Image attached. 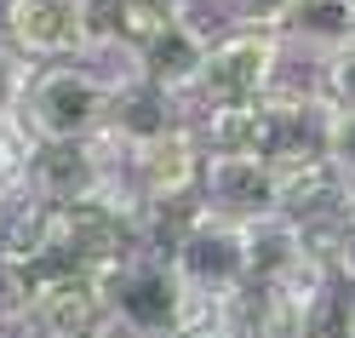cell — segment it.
<instances>
[{"label": "cell", "instance_id": "14", "mask_svg": "<svg viewBox=\"0 0 355 338\" xmlns=\"http://www.w3.org/2000/svg\"><path fill=\"white\" fill-rule=\"evenodd\" d=\"M315 98L327 109H338V115H355V47L315 63Z\"/></svg>", "mask_w": 355, "mask_h": 338}, {"label": "cell", "instance_id": "9", "mask_svg": "<svg viewBox=\"0 0 355 338\" xmlns=\"http://www.w3.org/2000/svg\"><path fill=\"white\" fill-rule=\"evenodd\" d=\"M121 178V167L92 144H29L24 184L46 201V207H75V201H98Z\"/></svg>", "mask_w": 355, "mask_h": 338}, {"label": "cell", "instance_id": "23", "mask_svg": "<svg viewBox=\"0 0 355 338\" xmlns=\"http://www.w3.org/2000/svg\"><path fill=\"white\" fill-rule=\"evenodd\" d=\"M155 6H166V12H195L201 0H155Z\"/></svg>", "mask_w": 355, "mask_h": 338}, {"label": "cell", "instance_id": "2", "mask_svg": "<svg viewBox=\"0 0 355 338\" xmlns=\"http://www.w3.org/2000/svg\"><path fill=\"white\" fill-rule=\"evenodd\" d=\"M121 86L109 81L98 63H35V81L24 92V115L17 126L29 132L35 144H92L109 126V109H115Z\"/></svg>", "mask_w": 355, "mask_h": 338}, {"label": "cell", "instance_id": "7", "mask_svg": "<svg viewBox=\"0 0 355 338\" xmlns=\"http://www.w3.org/2000/svg\"><path fill=\"white\" fill-rule=\"evenodd\" d=\"M24 332L35 338H109L103 287L86 269H40L29 276V310Z\"/></svg>", "mask_w": 355, "mask_h": 338}, {"label": "cell", "instance_id": "5", "mask_svg": "<svg viewBox=\"0 0 355 338\" xmlns=\"http://www.w3.org/2000/svg\"><path fill=\"white\" fill-rule=\"evenodd\" d=\"M201 172H207V144L195 121L166 126L161 138H149L144 149H132L121 161V178L149 212H178V207H201Z\"/></svg>", "mask_w": 355, "mask_h": 338}, {"label": "cell", "instance_id": "19", "mask_svg": "<svg viewBox=\"0 0 355 338\" xmlns=\"http://www.w3.org/2000/svg\"><path fill=\"white\" fill-rule=\"evenodd\" d=\"M327 246V264H332V276H338L349 292H355V218H338L327 235H315Z\"/></svg>", "mask_w": 355, "mask_h": 338}, {"label": "cell", "instance_id": "1", "mask_svg": "<svg viewBox=\"0 0 355 338\" xmlns=\"http://www.w3.org/2000/svg\"><path fill=\"white\" fill-rule=\"evenodd\" d=\"M98 287H103V310H109L115 338H172L195 321H207L201 298L178 276L172 253H155V246H138L121 264H109Z\"/></svg>", "mask_w": 355, "mask_h": 338}, {"label": "cell", "instance_id": "11", "mask_svg": "<svg viewBox=\"0 0 355 338\" xmlns=\"http://www.w3.org/2000/svg\"><path fill=\"white\" fill-rule=\"evenodd\" d=\"M275 35L286 52L327 63V58L355 47V0H286L275 17Z\"/></svg>", "mask_w": 355, "mask_h": 338}, {"label": "cell", "instance_id": "12", "mask_svg": "<svg viewBox=\"0 0 355 338\" xmlns=\"http://www.w3.org/2000/svg\"><path fill=\"white\" fill-rule=\"evenodd\" d=\"M247 253H252V287H275L286 276H298L304 264L327 258V246L315 241V230H304L286 212H263L247 223Z\"/></svg>", "mask_w": 355, "mask_h": 338}, {"label": "cell", "instance_id": "24", "mask_svg": "<svg viewBox=\"0 0 355 338\" xmlns=\"http://www.w3.org/2000/svg\"><path fill=\"white\" fill-rule=\"evenodd\" d=\"M109 338H115V332H109Z\"/></svg>", "mask_w": 355, "mask_h": 338}, {"label": "cell", "instance_id": "10", "mask_svg": "<svg viewBox=\"0 0 355 338\" xmlns=\"http://www.w3.org/2000/svg\"><path fill=\"white\" fill-rule=\"evenodd\" d=\"M201 212H218V218H230V223H252L263 212H281L275 161H263V155H212L207 149Z\"/></svg>", "mask_w": 355, "mask_h": 338}, {"label": "cell", "instance_id": "18", "mask_svg": "<svg viewBox=\"0 0 355 338\" xmlns=\"http://www.w3.org/2000/svg\"><path fill=\"white\" fill-rule=\"evenodd\" d=\"M24 310H29V276L12 264H0V338L24 332Z\"/></svg>", "mask_w": 355, "mask_h": 338}, {"label": "cell", "instance_id": "20", "mask_svg": "<svg viewBox=\"0 0 355 338\" xmlns=\"http://www.w3.org/2000/svg\"><path fill=\"white\" fill-rule=\"evenodd\" d=\"M29 132L17 121H0V195H6L12 184H24V161H29Z\"/></svg>", "mask_w": 355, "mask_h": 338}, {"label": "cell", "instance_id": "15", "mask_svg": "<svg viewBox=\"0 0 355 338\" xmlns=\"http://www.w3.org/2000/svg\"><path fill=\"white\" fill-rule=\"evenodd\" d=\"M29 81H35V63L0 40V121H17V115H24V92H29Z\"/></svg>", "mask_w": 355, "mask_h": 338}, {"label": "cell", "instance_id": "3", "mask_svg": "<svg viewBox=\"0 0 355 338\" xmlns=\"http://www.w3.org/2000/svg\"><path fill=\"white\" fill-rule=\"evenodd\" d=\"M281 35L275 29H218L212 47H207V69L201 86L189 98V121L212 115V109H241V103H258L281 86Z\"/></svg>", "mask_w": 355, "mask_h": 338}, {"label": "cell", "instance_id": "17", "mask_svg": "<svg viewBox=\"0 0 355 338\" xmlns=\"http://www.w3.org/2000/svg\"><path fill=\"white\" fill-rule=\"evenodd\" d=\"M321 149H327V161L344 172V184H355V115H338V109H327Z\"/></svg>", "mask_w": 355, "mask_h": 338}, {"label": "cell", "instance_id": "6", "mask_svg": "<svg viewBox=\"0 0 355 338\" xmlns=\"http://www.w3.org/2000/svg\"><path fill=\"white\" fill-rule=\"evenodd\" d=\"M0 40L29 63H75L92 58L86 0H0Z\"/></svg>", "mask_w": 355, "mask_h": 338}, {"label": "cell", "instance_id": "16", "mask_svg": "<svg viewBox=\"0 0 355 338\" xmlns=\"http://www.w3.org/2000/svg\"><path fill=\"white\" fill-rule=\"evenodd\" d=\"M201 6H212L224 29H275L286 0H201Z\"/></svg>", "mask_w": 355, "mask_h": 338}, {"label": "cell", "instance_id": "13", "mask_svg": "<svg viewBox=\"0 0 355 338\" xmlns=\"http://www.w3.org/2000/svg\"><path fill=\"white\" fill-rule=\"evenodd\" d=\"M46 235H52V207L29 184H12L0 195V264L35 276L46 264Z\"/></svg>", "mask_w": 355, "mask_h": 338}, {"label": "cell", "instance_id": "22", "mask_svg": "<svg viewBox=\"0 0 355 338\" xmlns=\"http://www.w3.org/2000/svg\"><path fill=\"white\" fill-rule=\"evenodd\" d=\"M172 338H230V327H224V321H212V315H207V321H195V327L172 332Z\"/></svg>", "mask_w": 355, "mask_h": 338}, {"label": "cell", "instance_id": "4", "mask_svg": "<svg viewBox=\"0 0 355 338\" xmlns=\"http://www.w3.org/2000/svg\"><path fill=\"white\" fill-rule=\"evenodd\" d=\"M172 264L189 281V292L201 298V310H224L235 292L252 287V253H247V223H230L218 212L195 207L189 223L172 241Z\"/></svg>", "mask_w": 355, "mask_h": 338}, {"label": "cell", "instance_id": "8", "mask_svg": "<svg viewBox=\"0 0 355 338\" xmlns=\"http://www.w3.org/2000/svg\"><path fill=\"white\" fill-rule=\"evenodd\" d=\"M207 47H212V29L201 24L195 12H172L161 29H155L144 47H138V81L155 86L161 98H172L178 109L189 115V98L201 86V69H207Z\"/></svg>", "mask_w": 355, "mask_h": 338}, {"label": "cell", "instance_id": "21", "mask_svg": "<svg viewBox=\"0 0 355 338\" xmlns=\"http://www.w3.org/2000/svg\"><path fill=\"white\" fill-rule=\"evenodd\" d=\"M332 338H355V292L338 298V327H332Z\"/></svg>", "mask_w": 355, "mask_h": 338}]
</instances>
